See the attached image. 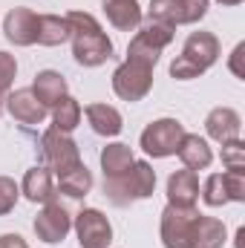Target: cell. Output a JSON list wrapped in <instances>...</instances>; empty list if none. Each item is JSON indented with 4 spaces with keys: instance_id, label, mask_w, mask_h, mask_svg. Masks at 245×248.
Listing matches in <instances>:
<instances>
[{
    "instance_id": "obj_1",
    "label": "cell",
    "mask_w": 245,
    "mask_h": 248,
    "mask_svg": "<svg viewBox=\"0 0 245 248\" xmlns=\"http://www.w3.org/2000/svg\"><path fill=\"white\" fill-rule=\"evenodd\" d=\"M69 23V41H72V58L81 66H101L113 58V41L101 29V23L90 12H69L63 15Z\"/></svg>"
},
{
    "instance_id": "obj_2",
    "label": "cell",
    "mask_w": 245,
    "mask_h": 248,
    "mask_svg": "<svg viewBox=\"0 0 245 248\" xmlns=\"http://www.w3.org/2000/svg\"><path fill=\"white\" fill-rule=\"evenodd\" d=\"M219 61V41L214 32H190L182 46V55L173 58L170 75L176 81H190L205 75L214 63Z\"/></svg>"
},
{
    "instance_id": "obj_3",
    "label": "cell",
    "mask_w": 245,
    "mask_h": 248,
    "mask_svg": "<svg viewBox=\"0 0 245 248\" xmlns=\"http://www.w3.org/2000/svg\"><path fill=\"white\" fill-rule=\"evenodd\" d=\"M153 190H156V170L144 159H136L133 168L122 176H107L104 179V196L116 208H127L138 199H147V196H153Z\"/></svg>"
},
{
    "instance_id": "obj_4",
    "label": "cell",
    "mask_w": 245,
    "mask_h": 248,
    "mask_svg": "<svg viewBox=\"0 0 245 248\" xmlns=\"http://www.w3.org/2000/svg\"><path fill=\"white\" fill-rule=\"evenodd\" d=\"M176 29L170 23H162V20H144L136 32V38L130 41L127 46V58L133 61H141V63H150L156 66L159 63V55L165 46H170Z\"/></svg>"
},
{
    "instance_id": "obj_5",
    "label": "cell",
    "mask_w": 245,
    "mask_h": 248,
    "mask_svg": "<svg viewBox=\"0 0 245 248\" xmlns=\"http://www.w3.org/2000/svg\"><path fill=\"white\" fill-rule=\"evenodd\" d=\"M41 153H44V162L46 168L55 173V176H63L75 168H81V150L78 144L72 141L69 133H61L55 127H49L44 136H41Z\"/></svg>"
},
{
    "instance_id": "obj_6",
    "label": "cell",
    "mask_w": 245,
    "mask_h": 248,
    "mask_svg": "<svg viewBox=\"0 0 245 248\" xmlns=\"http://www.w3.org/2000/svg\"><path fill=\"white\" fill-rule=\"evenodd\" d=\"M199 211L193 205H170L162 211V246L165 248H193V225Z\"/></svg>"
},
{
    "instance_id": "obj_7",
    "label": "cell",
    "mask_w": 245,
    "mask_h": 248,
    "mask_svg": "<svg viewBox=\"0 0 245 248\" xmlns=\"http://www.w3.org/2000/svg\"><path fill=\"white\" fill-rule=\"evenodd\" d=\"M150 90H153V66L150 63L127 58L124 63L116 66V72H113V93L122 101H130V104L141 101Z\"/></svg>"
},
{
    "instance_id": "obj_8",
    "label": "cell",
    "mask_w": 245,
    "mask_h": 248,
    "mask_svg": "<svg viewBox=\"0 0 245 248\" xmlns=\"http://www.w3.org/2000/svg\"><path fill=\"white\" fill-rule=\"evenodd\" d=\"M184 139V124L176 119H156L141 130V150L153 159H168L176 153L179 141Z\"/></svg>"
},
{
    "instance_id": "obj_9",
    "label": "cell",
    "mask_w": 245,
    "mask_h": 248,
    "mask_svg": "<svg viewBox=\"0 0 245 248\" xmlns=\"http://www.w3.org/2000/svg\"><path fill=\"white\" fill-rule=\"evenodd\" d=\"M208 15V0H150L147 20H162L176 26L199 23Z\"/></svg>"
},
{
    "instance_id": "obj_10",
    "label": "cell",
    "mask_w": 245,
    "mask_h": 248,
    "mask_svg": "<svg viewBox=\"0 0 245 248\" xmlns=\"http://www.w3.org/2000/svg\"><path fill=\"white\" fill-rule=\"evenodd\" d=\"M75 237L81 248H110L113 243V225L98 208H84L75 217Z\"/></svg>"
},
{
    "instance_id": "obj_11",
    "label": "cell",
    "mask_w": 245,
    "mask_h": 248,
    "mask_svg": "<svg viewBox=\"0 0 245 248\" xmlns=\"http://www.w3.org/2000/svg\"><path fill=\"white\" fill-rule=\"evenodd\" d=\"M32 228H35L38 240H44L46 246H58V243H63V237H66L69 228H72V217L66 214V208H63L61 202L52 199V202H46V205L38 211Z\"/></svg>"
},
{
    "instance_id": "obj_12",
    "label": "cell",
    "mask_w": 245,
    "mask_h": 248,
    "mask_svg": "<svg viewBox=\"0 0 245 248\" xmlns=\"http://www.w3.org/2000/svg\"><path fill=\"white\" fill-rule=\"evenodd\" d=\"M6 41L15 46H32L38 41V15L26 6H15L3 20Z\"/></svg>"
},
{
    "instance_id": "obj_13",
    "label": "cell",
    "mask_w": 245,
    "mask_h": 248,
    "mask_svg": "<svg viewBox=\"0 0 245 248\" xmlns=\"http://www.w3.org/2000/svg\"><path fill=\"white\" fill-rule=\"evenodd\" d=\"M6 113L17 124H26V127L44 124V119H46V107L35 98V93L29 87H20V90L6 95Z\"/></svg>"
},
{
    "instance_id": "obj_14",
    "label": "cell",
    "mask_w": 245,
    "mask_h": 248,
    "mask_svg": "<svg viewBox=\"0 0 245 248\" xmlns=\"http://www.w3.org/2000/svg\"><path fill=\"white\" fill-rule=\"evenodd\" d=\"M20 193L29 199V202H52L55 199V193H58V187H55V173L49 170V168H44V165H35V168H29L26 170V176H23V185H20Z\"/></svg>"
},
{
    "instance_id": "obj_15",
    "label": "cell",
    "mask_w": 245,
    "mask_h": 248,
    "mask_svg": "<svg viewBox=\"0 0 245 248\" xmlns=\"http://www.w3.org/2000/svg\"><path fill=\"white\" fill-rule=\"evenodd\" d=\"M205 130H208V136H211L214 141L225 144V141L240 139L243 119H240V113L231 110V107H214V110L208 113V119H205Z\"/></svg>"
},
{
    "instance_id": "obj_16",
    "label": "cell",
    "mask_w": 245,
    "mask_h": 248,
    "mask_svg": "<svg viewBox=\"0 0 245 248\" xmlns=\"http://www.w3.org/2000/svg\"><path fill=\"white\" fill-rule=\"evenodd\" d=\"M29 90L35 93V98H38L46 110H52L63 95H69V93H66V78H63L58 69H41V72L35 75V81H32Z\"/></svg>"
},
{
    "instance_id": "obj_17",
    "label": "cell",
    "mask_w": 245,
    "mask_h": 248,
    "mask_svg": "<svg viewBox=\"0 0 245 248\" xmlns=\"http://www.w3.org/2000/svg\"><path fill=\"white\" fill-rule=\"evenodd\" d=\"M176 156L182 159V165L187 170H205L214 162V150L199 133H184V139L176 147Z\"/></svg>"
},
{
    "instance_id": "obj_18",
    "label": "cell",
    "mask_w": 245,
    "mask_h": 248,
    "mask_svg": "<svg viewBox=\"0 0 245 248\" xmlns=\"http://www.w3.org/2000/svg\"><path fill=\"white\" fill-rule=\"evenodd\" d=\"M107 20L119 32H136L141 26V6L138 0H101Z\"/></svg>"
},
{
    "instance_id": "obj_19",
    "label": "cell",
    "mask_w": 245,
    "mask_h": 248,
    "mask_svg": "<svg viewBox=\"0 0 245 248\" xmlns=\"http://www.w3.org/2000/svg\"><path fill=\"white\" fill-rule=\"evenodd\" d=\"M84 116H87V122L92 127V133H98V136L113 139V136H119L124 130L122 113L116 107H110V104H87L84 107Z\"/></svg>"
},
{
    "instance_id": "obj_20",
    "label": "cell",
    "mask_w": 245,
    "mask_h": 248,
    "mask_svg": "<svg viewBox=\"0 0 245 248\" xmlns=\"http://www.w3.org/2000/svg\"><path fill=\"white\" fill-rule=\"evenodd\" d=\"M199 199V176L196 170H176L168 179V202L170 205H196Z\"/></svg>"
},
{
    "instance_id": "obj_21",
    "label": "cell",
    "mask_w": 245,
    "mask_h": 248,
    "mask_svg": "<svg viewBox=\"0 0 245 248\" xmlns=\"http://www.w3.org/2000/svg\"><path fill=\"white\" fill-rule=\"evenodd\" d=\"M225 246V222L216 217H196L193 225V248H222Z\"/></svg>"
},
{
    "instance_id": "obj_22",
    "label": "cell",
    "mask_w": 245,
    "mask_h": 248,
    "mask_svg": "<svg viewBox=\"0 0 245 248\" xmlns=\"http://www.w3.org/2000/svg\"><path fill=\"white\" fill-rule=\"evenodd\" d=\"M136 156H133V147H127L122 141H113L101 150V170H104V179L107 176H122L133 168Z\"/></svg>"
},
{
    "instance_id": "obj_23",
    "label": "cell",
    "mask_w": 245,
    "mask_h": 248,
    "mask_svg": "<svg viewBox=\"0 0 245 248\" xmlns=\"http://www.w3.org/2000/svg\"><path fill=\"white\" fill-rule=\"evenodd\" d=\"M69 41V23L61 15H38V41L41 46H61Z\"/></svg>"
},
{
    "instance_id": "obj_24",
    "label": "cell",
    "mask_w": 245,
    "mask_h": 248,
    "mask_svg": "<svg viewBox=\"0 0 245 248\" xmlns=\"http://www.w3.org/2000/svg\"><path fill=\"white\" fill-rule=\"evenodd\" d=\"M58 190L63 196H69V199H84L92 190V173L87 170V165H81V168L58 176Z\"/></svg>"
},
{
    "instance_id": "obj_25",
    "label": "cell",
    "mask_w": 245,
    "mask_h": 248,
    "mask_svg": "<svg viewBox=\"0 0 245 248\" xmlns=\"http://www.w3.org/2000/svg\"><path fill=\"white\" fill-rule=\"evenodd\" d=\"M78 124H81V104L72 95H63L52 107V127L61 130V133H72Z\"/></svg>"
},
{
    "instance_id": "obj_26",
    "label": "cell",
    "mask_w": 245,
    "mask_h": 248,
    "mask_svg": "<svg viewBox=\"0 0 245 248\" xmlns=\"http://www.w3.org/2000/svg\"><path fill=\"white\" fill-rule=\"evenodd\" d=\"M202 199H205V205H211V208H222V205L228 202V190H225L222 173H211V176L205 179V185H202Z\"/></svg>"
},
{
    "instance_id": "obj_27",
    "label": "cell",
    "mask_w": 245,
    "mask_h": 248,
    "mask_svg": "<svg viewBox=\"0 0 245 248\" xmlns=\"http://www.w3.org/2000/svg\"><path fill=\"white\" fill-rule=\"evenodd\" d=\"M15 75H17V61H15V55H9V52L0 49V116H3V110H6V95H9V90H12Z\"/></svg>"
},
{
    "instance_id": "obj_28",
    "label": "cell",
    "mask_w": 245,
    "mask_h": 248,
    "mask_svg": "<svg viewBox=\"0 0 245 248\" xmlns=\"http://www.w3.org/2000/svg\"><path fill=\"white\" fill-rule=\"evenodd\" d=\"M222 165L228 170H245V144L240 139L222 144Z\"/></svg>"
},
{
    "instance_id": "obj_29",
    "label": "cell",
    "mask_w": 245,
    "mask_h": 248,
    "mask_svg": "<svg viewBox=\"0 0 245 248\" xmlns=\"http://www.w3.org/2000/svg\"><path fill=\"white\" fill-rule=\"evenodd\" d=\"M17 196H20V187L15 185V179L0 176V217H6V214H12V211H15Z\"/></svg>"
},
{
    "instance_id": "obj_30",
    "label": "cell",
    "mask_w": 245,
    "mask_h": 248,
    "mask_svg": "<svg viewBox=\"0 0 245 248\" xmlns=\"http://www.w3.org/2000/svg\"><path fill=\"white\" fill-rule=\"evenodd\" d=\"M225 190H228V202H245V170H225Z\"/></svg>"
},
{
    "instance_id": "obj_31",
    "label": "cell",
    "mask_w": 245,
    "mask_h": 248,
    "mask_svg": "<svg viewBox=\"0 0 245 248\" xmlns=\"http://www.w3.org/2000/svg\"><path fill=\"white\" fill-rule=\"evenodd\" d=\"M243 55H245V44H237V46H234V52H231V61H228V66H231V72H234L237 78H245V69H243Z\"/></svg>"
},
{
    "instance_id": "obj_32",
    "label": "cell",
    "mask_w": 245,
    "mask_h": 248,
    "mask_svg": "<svg viewBox=\"0 0 245 248\" xmlns=\"http://www.w3.org/2000/svg\"><path fill=\"white\" fill-rule=\"evenodd\" d=\"M0 248H29V246H26V240L20 234H3L0 237Z\"/></svg>"
},
{
    "instance_id": "obj_33",
    "label": "cell",
    "mask_w": 245,
    "mask_h": 248,
    "mask_svg": "<svg viewBox=\"0 0 245 248\" xmlns=\"http://www.w3.org/2000/svg\"><path fill=\"white\" fill-rule=\"evenodd\" d=\"M243 240H245V228H240V231H237V248H245Z\"/></svg>"
},
{
    "instance_id": "obj_34",
    "label": "cell",
    "mask_w": 245,
    "mask_h": 248,
    "mask_svg": "<svg viewBox=\"0 0 245 248\" xmlns=\"http://www.w3.org/2000/svg\"><path fill=\"white\" fill-rule=\"evenodd\" d=\"M216 3H219V6H240L243 0H216Z\"/></svg>"
}]
</instances>
